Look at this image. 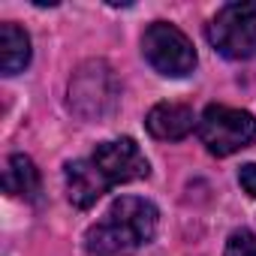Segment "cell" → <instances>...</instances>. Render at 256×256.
Listing matches in <instances>:
<instances>
[{"label":"cell","mask_w":256,"mask_h":256,"mask_svg":"<svg viewBox=\"0 0 256 256\" xmlns=\"http://www.w3.org/2000/svg\"><path fill=\"white\" fill-rule=\"evenodd\" d=\"M4 187H6L10 196L36 199V193H40V172H36L34 160L24 157V154H12L6 160V169H4Z\"/></svg>","instance_id":"9"},{"label":"cell","mask_w":256,"mask_h":256,"mask_svg":"<svg viewBox=\"0 0 256 256\" xmlns=\"http://www.w3.org/2000/svg\"><path fill=\"white\" fill-rule=\"evenodd\" d=\"M145 126L148 133L160 142H178L184 139L193 126H196V118H193V108L190 106H181V102H157L148 118H145Z\"/></svg>","instance_id":"7"},{"label":"cell","mask_w":256,"mask_h":256,"mask_svg":"<svg viewBox=\"0 0 256 256\" xmlns=\"http://www.w3.org/2000/svg\"><path fill=\"white\" fill-rule=\"evenodd\" d=\"M64 181H66V196H70V202L76 208L96 205V199L112 187L108 178L100 172V166L94 160H72V163H66Z\"/></svg>","instance_id":"6"},{"label":"cell","mask_w":256,"mask_h":256,"mask_svg":"<svg viewBox=\"0 0 256 256\" xmlns=\"http://www.w3.org/2000/svg\"><path fill=\"white\" fill-rule=\"evenodd\" d=\"M226 256H256V235L250 229H235L226 241Z\"/></svg>","instance_id":"10"},{"label":"cell","mask_w":256,"mask_h":256,"mask_svg":"<svg viewBox=\"0 0 256 256\" xmlns=\"http://www.w3.org/2000/svg\"><path fill=\"white\" fill-rule=\"evenodd\" d=\"M100 172L108 178V184H126V181H139L148 178V160L139 151V145L133 139H112L96 145L94 157H90Z\"/></svg>","instance_id":"5"},{"label":"cell","mask_w":256,"mask_h":256,"mask_svg":"<svg viewBox=\"0 0 256 256\" xmlns=\"http://www.w3.org/2000/svg\"><path fill=\"white\" fill-rule=\"evenodd\" d=\"M256 136V120L244 108L229 106H208L199 118V139L214 157H229L241 148H247Z\"/></svg>","instance_id":"2"},{"label":"cell","mask_w":256,"mask_h":256,"mask_svg":"<svg viewBox=\"0 0 256 256\" xmlns=\"http://www.w3.org/2000/svg\"><path fill=\"white\" fill-rule=\"evenodd\" d=\"M208 42L229 60L256 58V4H226L208 24Z\"/></svg>","instance_id":"3"},{"label":"cell","mask_w":256,"mask_h":256,"mask_svg":"<svg viewBox=\"0 0 256 256\" xmlns=\"http://www.w3.org/2000/svg\"><path fill=\"white\" fill-rule=\"evenodd\" d=\"M28 64H30V36L12 22L0 24V70H4V76H18Z\"/></svg>","instance_id":"8"},{"label":"cell","mask_w":256,"mask_h":256,"mask_svg":"<svg viewBox=\"0 0 256 256\" xmlns=\"http://www.w3.org/2000/svg\"><path fill=\"white\" fill-rule=\"evenodd\" d=\"M157 208L142 196H120L84 235L90 256H126L145 247L157 232Z\"/></svg>","instance_id":"1"},{"label":"cell","mask_w":256,"mask_h":256,"mask_svg":"<svg viewBox=\"0 0 256 256\" xmlns=\"http://www.w3.org/2000/svg\"><path fill=\"white\" fill-rule=\"evenodd\" d=\"M238 184L244 187V193H247V196H253V199H256V163H247V166H241V169H238Z\"/></svg>","instance_id":"11"},{"label":"cell","mask_w":256,"mask_h":256,"mask_svg":"<svg viewBox=\"0 0 256 256\" xmlns=\"http://www.w3.org/2000/svg\"><path fill=\"white\" fill-rule=\"evenodd\" d=\"M142 54L160 76H169V78H184L196 70L193 42L175 24H166V22H154L145 30Z\"/></svg>","instance_id":"4"}]
</instances>
